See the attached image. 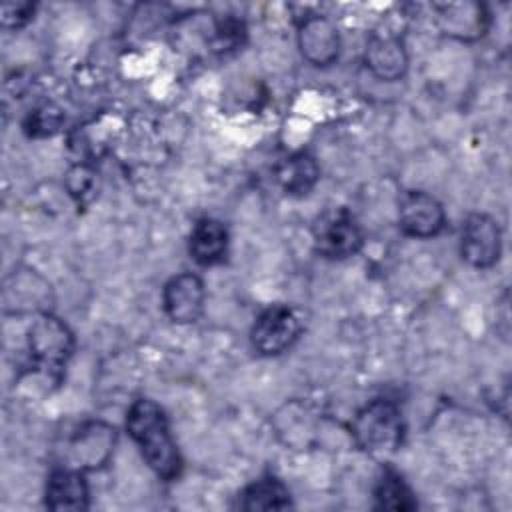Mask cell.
Instances as JSON below:
<instances>
[{"instance_id":"1","label":"cell","mask_w":512,"mask_h":512,"mask_svg":"<svg viewBox=\"0 0 512 512\" xmlns=\"http://www.w3.org/2000/svg\"><path fill=\"white\" fill-rule=\"evenodd\" d=\"M126 430L158 478L170 482L180 476V452L170 434L166 414L154 400L140 398L130 406L126 416Z\"/></svg>"},{"instance_id":"2","label":"cell","mask_w":512,"mask_h":512,"mask_svg":"<svg viewBox=\"0 0 512 512\" xmlns=\"http://www.w3.org/2000/svg\"><path fill=\"white\" fill-rule=\"evenodd\" d=\"M350 430L364 452L374 456L392 454L400 448L404 436L400 408L392 400L376 398L358 410Z\"/></svg>"},{"instance_id":"3","label":"cell","mask_w":512,"mask_h":512,"mask_svg":"<svg viewBox=\"0 0 512 512\" xmlns=\"http://www.w3.org/2000/svg\"><path fill=\"white\" fill-rule=\"evenodd\" d=\"M72 350L74 336L68 326L50 312H38L28 330V352L34 366L58 382Z\"/></svg>"},{"instance_id":"4","label":"cell","mask_w":512,"mask_h":512,"mask_svg":"<svg viewBox=\"0 0 512 512\" xmlns=\"http://www.w3.org/2000/svg\"><path fill=\"white\" fill-rule=\"evenodd\" d=\"M314 248L330 260H344L360 252L364 234L356 218L346 208H330L322 212L312 226Z\"/></svg>"},{"instance_id":"5","label":"cell","mask_w":512,"mask_h":512,"mask_svg":"<svg viewBox=\"0 0 512 512\" xmlns=\"http://www.w3.org/2000/svg\"><path fill=\"white\" fill-rule=\"evenodd\" d=\"M300 332L302 322L298 314L286 304H272L256 318L250 340L262 356H278L298 340Z\"/></svg>"},{"instance_id":"6","label":"cell","mask_w":512,"mask_h":512,"mask_svg":"<svg viewBox=\"0 0 512 512\" xmlns=\"http://www.w3.org/2000/svg\"><path fill=\"white\" fill-rule=\"evenodd\" d=\"M116 442V430L106 422H86L82 424L68 442L66 464L74 470H98L108 464Z\"/></svg>"},{"instance_id":"7","label":"cell","mask_w":512,"mask_h":512,"mask_svg":"<svg viewBox=\"0 0 512 512\" xmlns=\"http://www.w3.org/2000/svg\"><path fill=\"white\" fill-rule=\"evenodd\" d=\"M502 236L498 222L482 212H474L464 220L460 234V254L474 268H490L498 262Z\"/></svg>"},{"instance_id":"8","label":"cell","mask_w":512,"mask_h":512,"mask_svg":"<svg viewBox=\"0 0 512 512\" xmlns=\"http://www.w3.org/2000/svg\"><path fill=\"white\" fill-rule=\"evenodd\" d=\"M446 214L442 204L428 192L408 190L398 202V226L406 236L432 238L442 232Z\"/></svg>"},{"instance_id":"9","label":"cell","mask_w":512,"mask_h":512,"mask_svg":"<svg viewBox=\"0 0 512 512\" xmlns=\"http://www.w3.org/2000/svg\"><path fill=\"white\" fill-rule=\"evenodd\" d=\"M206 290L200 276L182 272L172 276L162 292V304L168 318L176 324H192L204 312Z\"/></svg>"},{"instance_id":"10","label":"cell","mask_w":512,"mask_h":512,"mask_svg":"<svg viewBox=\"0 0 512 512\" xmlns=\"http://www.w3.org/2000/svg\"><path fill=\"white\" fill-rule=\"evenodd\" d=\"M298 48L310 64L328 66L338 58V30L324 16H306L298 28Z\"/></svg>"},{"instance_id":"11","label":"cell","mask_w":512,"mask_h":512,"mask_svg":"<svg viewBox=\"0 0 512 512\" xmlns=\"http://www.w3.org/2000/svg\"><path fill=\"white\" fill-rule=\"evenodd\" d=\"M364 58L370 72L386 82L400 80L408 68V56L402 38L390 32L374 34L366 44Z\"/></svg>"},{"instance_id":"12","label":"cell","mask_w":512,"mask_h":512,"mask_svg":"<svg viewBox=\"0 0 512 512\" xmlns=\"http://www.w3.org/2000/svg\"><path fill=\"white\" fill-rule=\"evenodd\" d=\"M438 26L444 34L460 40H476L488 28V12L482 4H434Z\"/></svg>"},{"instance_id":"13","label":"cell","mask_w":512,"mask_h":512,"mask_svg":"<svg viewBox=\"0 0 512 512\" xmlns=\"http://www.w3.org/2000/svg\"><path fill=\"white\" fill-rule=\"evenodd\" d=\"M44 504L50 510H86L88 484L80 470L58 468L48 476Z\"/></svg>"},{"instance_id":"14","label":"cell","mask_w":512,"mask_h":512,"mask_svg":"<svg viewBox=\"0 0 512 512\" xmlns=\"http://www.w3.org/2000/svg\"><path fill=\"white\" fill-rule=\"evenodd\" d=\"M188 250L194 262H198L200 266L220 264L228 252L226 226L214 218H200L190 232Z\"/></svg>"},{"instance_id":"15","label":"cell","mask_w":512,"mask_h":512,"mask_svg":"<svg viewBox=\"0 0 512 512\" xmlns=\"http://www.w3.org/2000/svg\"><path fill=\"white\" fill-rule=\"evenodd\" d=\"M320 178V168L314 156L308 152H296L284 158L276 166V180L286 194L304 196L308 194Z\"/></svg>"},{"instance_id":"16","label":"cell","mask_w":512,"mask_h":512,"mask_svg":"<svg viewBox=\"0 0 512 512\" xmlns=\"http://www.w3.org/2000/svg\"><path fill=\"white\" fill-rule=\"evenodd\" d=\"M288 506H290L288 488L272 476H266L248 484L240 494L242 510H280Z\"/></svg>"},{"instance_id":"17","label":"cell","mask_w":512,"mask_h":512,"mask_svg":"<svg viewBox=\"0 0 512 512\" xmlns=\"http://www.w3.org/2000/svg\"><path fill=\"white\" fill-rule=\"evenodd\" d=\"M374 498L378 508H386V510H414L418 506L410 486L404 482V478L398 472L390 468H386L378 478L374 488Z\"/></svg>"},{"instance_id":"18","label":"cell","mask_w":512,"mask_h":512,"mask_svg":"<svg viewBox=\"0 0 512 512\" xmlns=\"http://www.w3.org/2000/svg\"><path fill=\"white\" fill-rule=\"evenodd\" d=\"M64 112L56 104H42L34 108L24 120V132L32 138H46L60 130Z\"/></svg>"},{"instance_id":"19","label":"cell","mask_w":512,"mask_h":512,"mask_svg":"<svg viewBox=\"0 0 512 512\" xmlns=\"http://www.w3.org/2000/svg\"><path fill=\"white\" fill-rule=\"evenodd\" d=\"M246 38V28L244 22L232 16H226L222 20L216 22L214 26V34H212V50L218 54H226L232 52L236 48L242 46Z\"/></svg>"},{"instance_id":"20","label":"cell","mask_w":512,"mask_h":512,"mask_svg":"<svg viewBox=\"0 0 512 512\" xmlns=\"http://www.w3.org/2000/svg\"><path fill=\"white\" fill-rule=\"evenodd\" d=\"M66 188L78 204H88L96 196V174L88 166H74L66 176Z\"/></svg>"},{"instance_id":"21","label":"cell","mask_w":512,"mask_h":512,"mask_svg":"<svg viewBox=\"0 0 512 512\" xmlns=\"http://www.w3.org/2000/svg\"><path fill=\"white\" fill-rule=\"evenodd\" d=\"M34 14V4L30 2H6L2 4V24L6 28H22Z\"/></svg>"}]
</instances>
